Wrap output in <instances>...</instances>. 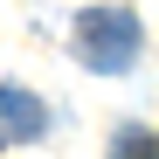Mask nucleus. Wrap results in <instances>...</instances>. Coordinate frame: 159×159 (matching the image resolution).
I'll use <instances>...</instances> for the list:
<instances>
[{"instance_id":"2","label":"nucleus","mask_w":159,"mask_h":159,"mask_svg":"<svg viewBox=\"0 0 159 159\" xmlns=\"http://www.w3.org/2000/svg\"><path fill=\"white\" fill-rule=\"evenodd\" d=\"M42 131H48L42 97L21 90V83H0V145H35Z\"/></svg>"},{"instance_id":"1","label":"nucleus","mask_w":159,"mask_h":159,"mask_svg":"<svg viewBox=\"0 0 159 159\" xmlns=\"http://www.w3.org/2000/svg\"><path fill=\"white\" fill-rule=\"evenodd\" d=\"M139 42H145V28L131 7H83L76 14V56L97 76H125L139 62Z\"/></svg>"},{"instance_id":"3","label":"nucleus","mask_w":159,"mask_h":159,"mask_svg":"<svg viewBox=\"0 0 159 159\" xmlns=\"http://www.w3.org/2000/svg\"><path fill=\"white\" fill-rule=\"evenodd\" d=\"M111 159H159V145H152L145 125H125L118 139H111Z\"/></svg>"}]
</instances>
